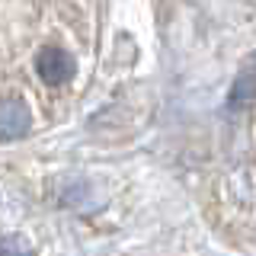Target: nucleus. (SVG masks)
Returning <instances> with one entry per match:
<instances>
[{
  "mask_svg": "<svg viewBox=\"0 0 256 256\" xmlns=\"http://www.w3.org/2000/svg\"><path fill=\"white\" fill-rule=\"evenodd\" d=\"M36 70L45 84H68L74 77V58L64 48H42L36 58Z\"/></svg>",
  "mask_w": 256,
  "mask_h": 256,
  "instance_id": "f257e3e1",
  "label": "nucleus"
},
{
  "mask_svg": "<svg viewBox=\"0 0 256 256\" xmlns=\"http://www.w3.org/2000/svg\"><path fill=\"white\" fill-rule=\"evenodd\" d=\"M32 125V116L22 100H0V141L22 138Z\"/></svg>",
  "mask_w": 256,
  "mask_h": 256,
  "instance_id": "f03ea898",
  "label": "nucleus"
},
{
  "mask_svg": "<svg viewBox=\"0 0 256 256\" xmlns=\"http://www.w3.org/2000/svg\"><path fill=\"white\" fill-rule=\"evenodd\" d=\"M0 256H36V253H32V246L22 237L13 234V237H4V240H0Z\"/></svg>",
  "mask_w": 256,
  "mask_h": 256,
  "instance_id": "7ed1b4c3",
  "label": "nucleus"
}]
</instances>
